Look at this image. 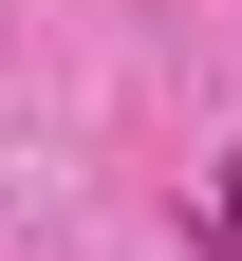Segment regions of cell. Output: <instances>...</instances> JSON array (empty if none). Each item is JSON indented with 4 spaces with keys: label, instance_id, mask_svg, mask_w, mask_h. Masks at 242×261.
I'll return each mask as SVG.
<instances>
[{
    "label": "cell",
    "instance_id": "1",
    "mask_svg": "<svg viewBox=\"0 0 242 261\" xmlns=\"http://www.w3.org/2000/svg\"><path fill=\"white\" fill-rule=\"evenodd\" d=\"M205 243H224V261H242V168H205Z\"/></svg>",
    "mask_w": 242,
    "mask_h": 261
}]
</instances>
